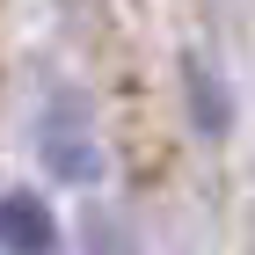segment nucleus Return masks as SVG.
Listing matches in <instances>:
<instances>
[{"label": "nucleus", "instance_id": "1", "mask_svg": "<svg viewBox=\"0 0 255 255\" xmlns=\"http://www.w3.org/2000/svg\"><path fill=\"white\" fill-rule=\"evenodd\" d=\"M51 241H59V226L37 197H22V190L0 197V248L7 255H51Z\"/></svg>", "mask_w": 255, "mask_h": 255}]
</instances>
